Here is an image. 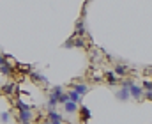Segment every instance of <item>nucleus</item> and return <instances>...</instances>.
Returning <instances> with one entry per match:
<instances>
[{
	"mask_svg": "<svg viewBox=\"0 0 152 124\" xmlns=\"http://www.w3.org/2000/svg\"><path fill=\"white\" fill-rule=\"evenodd\" d=\"M20 121H21V124H30L32 112L30 110H20Z\"/></svg>",
	"mask_w": 152,
	"mask_h": 124,
	"instance_id": "nucleus-1",
	"label": "nucleus"
},
{
	"mask_svg": "<svg viewBox=\"0 0 152 124\" xmlns=\"http://www.w3.org/2000/svg\"><path fill=\"white\" fill-rule=\"evenodd\" d=\"M127 89H129V96H133L134 99H140L142 94H143V92H142V87H138V85H134V83H133L131 87H127Z\"/></svg>",
	"mask_w": 152,
	"mask_h": 124,
	"instance_id": "nucleus-2",
	"label": "nucleus"
},
{
	"mask_svg": "<svg viewBox=\"0 0 152 124\" xmlns=\"http://www.w3.org/2000/svg\"><path fill=\"white\" fill-rule=\"evenodd\" d=\"M131 96H129V89L127 87H120V90L117 92V99H120V101H127Z\"/></svg>",
	"mask_w": 152,
	"mask_h": 124,
	"instance_id": "nucleus-3",
	"label": "nucleus"
},
{
	"mask_svg": "<svg viewBox=\"0 0 152 124\" xmlns=\"http://www.w3.org/2000/svg\"><path fill=\"white\" fill-rule=\"evenodd\" d=\"M64 110H66V114H75L76 110H78V103H75V101H66L64 103Z\"/></svg>",
	"mask_w": 152,
	"mask_h": 124,
	"instance_id": "nucleus-4",
	"label": "nucleus"
},
{
	"mask_svg": "<svg viewBox=\"0 0 152 124\" xmlns=\"http://www.w3.org/2000/svg\"><path fill=\"white\" fill-rule=\"evenodd\" d=\"M48 121L50 123H62V115L57 114L55 110H48Z\"/></svg>",
	"mask_w": 152,
	"mask_h": 124,
	"instance_id": "nucleus-5",
	"label": "nucleus"
},
{
	"mask_svg": "<svg viewBox=\"0 0 152 124\" xmlns=\"http://www.w3.org/2000/svg\"><path fill=\"white\" fill-rule=\"evenodd\" d=\"M30 78H32V82H36V83H46V78L42 75L36 73V71H30Z\"/></svg>",
	"mask_w": 152,
	"mask_h": 124,
	"instance_id": "nucleus-6",
	"label": "nucleus"
},
{
	"mask_svg": "<svg viewBox=\"0 0 152 124\" xmlns=\"http://www.w3.org/2000/svg\"><path fill=\"white\" fill-rule=\"evenodd\" d=\"M73 90H76L80 96H83V94L88 90V87H87V85H83V83H75V85H73Z\"/></svg>",
	"mask_w": 152,
	"mask_h": 124,
	"instance_id": "nucleus-7",
	"label": "nucleus"
},
{
	"mask_svg": "<svg viewBox=\"0 0 152 124\" xmlns=\"http://www.w3.org/2000/svg\"><path fill=\"white\" fill-rule=\"evenodd\" d=\"M67 96H69V101H75V103H78V105L81 103V96H80L76 90H69V92H67Z\"/></svg>",
	"mask_w": 152,
	"mask_h": 124,
	"instance_id": "nucleus-8",
	"label": "nucleus"
},
{
	"mask_svg": "<svg viewBox=\"0 0 152 124\" xmlns=\"http://www.w3.org/2000/svg\"><path fill=\"white\" fill-rule=\"evenodd\" d=\"M80 114H81V121H83V123H87V121L90 119V110H88L87 106H81V108H80Z\"/></svg>",
	"mask_w": 152,
	"mask_h": 124,
	"instance_id": "nucleus-9",
	"label": "nucleus"
},
{
	"mask_svg": "<svg viewBox=\"0 0 152 124\" xmlns=\"http://www.w3.org/2000/svg\"><path fill=\"white\" fill-rule=\"evenodd\" d=\"M66 101H69V96H67V92H64V90H62V92H60V94L57 96V103H60V105H64Z\"/></svg>",
	"mask_w": 152,
	"mask_h": 124,
	"instance_id": "nucleus-10",
	"label": "nucleus"
},
{
	"mask_svg": "<svg viewBox=\"0 0 152 124\" xmlns=\"http://www.w3.org/2000/svg\"><path fill=\"white\" fill-rule=\"evenodd\" d=\"M106 82L110 83V85H117L118 80H117V76H115V73H110V71L106 73Z\"/></svg>",
	"mask_w": 152,
	"mask_h": 124,
	"instance_id": "nucleus-11",
	"label": "nucleus"
},
{
	"mask_svg": "<svg viewBox=\"0 0 152 124\" xmlns=\"http://www.w3.org/2000/svg\"><path fill=\"white\" fill-rule=\"evenodd\" d=\"M76 32H78V36H83V34H85V27H83V20H78V23H76Z\"/></svg>",
	"mask_w": 152,
	"mask_h": 124,
	"instance_id": "nucleus-12",
	"label": "nucleus"
},
{
	"mask_svg": "<svg viewBox=\"0 0 152 124\" xmlns=\"http://www.w3.org/2000/svg\"><path fill=\"white\" fill-rule=\"evenodd\" d=\"M126 73H127V68H126V66H120V64H118V66H115V75L124 76Z\"/></svg>",
	"mask_w": 152,
	"mask_h": 124,
	"instance_id": "nucleus-13",
	"label": "nucleus"
},
{
	"mask_svg": "<svg viewBox=\"0 0 152 124\" xmlns=\"http://www.w3.org/2000/svg\"><path fill=\"white\" fill-rule=\"evenodd\" d=\"M16 106H18V110H32V108H34V106H28L27 103H23L21 99L16 101Z\"/></svg>",
	"mask_w": 152,
	"mask_h": 124,
	"instance_id": "nucleus-14",
	"label": "nucleus"
},
{
	"mask_svg": "<svg viewBox=\"0 0 152 124\" xmlns=\"http://www.w3.org/2000/svg\"><path fill=\"white\" fill-rule=\"evenodd\" d=\"M0 71H2L4 75H11V73H12V68H11L9 64H2V66H0Z\"/></svg>",
	"mask_w": 152,
	"mask_h": 124,
	"instance_id": "nucleus-15",
	"label": "nucleus"
},
{
	"mask_svg": "<svg viewBox=\"0 0 152 124\" xmlns=\"http://www.w3.org/2000/svg\"><path fill=\"white\" fill-rule=\"evenodd\" d=\"M5 94H12V90H14V85L12 83H7V85H4V89H2Z\"/></svg>",
	"mask_w": 152,
	"mask_h": 124,
	"instance_id": "nucleus-16",
	"label": "nucleus"
},
{
	"mask_svg": "<svg viewBox=\"0 0 152 124\" xmlns=\"http://www.w3.org/2000/svg\"><path fill=\"white\" fill-rule=\"evenodd\" d=\"M143 89H145V90H152V83H151V80H143Z\"/></svg>",
	"mask_w": 152,
	"mask_h": 124,
	"instance_id": "nucleus-17",
	"label": "nucleus"
},
{
	"mask_svg": "<svg viewBox=\"0 0 152 124\" xmlns=\"http://www.w3.org/2000/svg\"><path fill=\"white\" fill-rule=\"evenodd\" d=\"M0 121H2V123H7V121H9V114H7V112L0 114Z\"/></svg>",
	"mask_w": 152,
	"mask_h": 124,
	"instance_id": "nucleus-18",
	"label": "nucleus"
},
{
	"mask_svg": "<svg viewBox=\"0 0 152 124\" xmlns=\"http://www.w3.org/2000/svg\"><path fill=\"white\" fill-rule=\"evenodd\" d=\"M145 98L151 101V99H152V90H145Z\"/></svg>",
	"mask_w": 152,
	"mask_h": 124,
	"instance_id": "nucleus-19",
	"label": "nucleus"
},
{
	"mask_svg": "<svg viewBox=\"0 0 152 124\" xmlns=\"http://www.w3.org/2000/svg\"><path fill=\"white\" fill-rule=\"evenodd\" d=\"M64 46H66V48H71V46H73V39H69V41H66V43H64Z\"/></svg>",
	"mask_w": 152,
	"mask_h": 124,
	"instance_id": "nucleus-20",
	"label": "nucleus"
},
{
	"mask_svg": "<svg viewBox=\"0 0 152 124\" xmlns=\"http://www.w3.org/2000/svg\"><path fill=\"white\" fill-rule=\"evenodd\" d=\"M5 60H7V57H4V55H0V66H2V64H5Z\"/></svg>",
	"mask_w": 152,
	"mask_h": 124,
	"instance_id": "nucleus-21",
	"label": "nucleus"
},
{
	"mask_svg": "<svg viewBox=\"0 0 152 124\" xmlns=\"http://www.w3.org/2000/svg\"><path fill=\"white\" fill-rule=\"evenodd\" d=\"M51 124H62V123H51Z\"/></svg>",
	"mask_w": 152,
	"mask_h": 124,
	"instance_id": "nucleus-22",
	"label": "nucleus"
},
{
	"mask_svg": "<svg viewBox=\"0 0 152 124\" xmlns=\"http://www.w3.org/2000/svg\"><path fill=\"white\" fill-rule=\"evenodd\" d=\"M87 2H88V0H87Z\"/></svg>",
	"mask_w": 152,
	"mask_h": 124,
	"instance_id": "nucleus-23",
	"label": "nucleus"
}]
</instances>
